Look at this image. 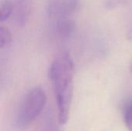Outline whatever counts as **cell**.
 <instances>
[{"instance_id":"52a82bcc","label":"cell","mask_w":132,"mask_h":131,"mask_svg":"<svg viewBox=\"0 0 132 131\" xmlns=\"http://www.w3.org/2000/svg\"><path fill=\"white\" fill-rule=\"evenodd\" d=\"M12 42V33L9 29L5 25L0 26V49H2L10 45Z\"/></svg>"},{"instance_id":"9c48e42d","label":"cell","mask_w":132,"mask_h":131,"mask_svg":"<svg viewBox=\"0 0 132 131\" xmlns=\"http://www.w3.org/2000/svg\"><path fill=\"white\" fill-rule=\"evenodd\" d=\"M43 131H59L57 126L53 123V121H51V120H47L45 125L43 127Z\"/></svg>"},{"instance_id":"7a4b0ae2","label":"cell","mask_w":132,"mask_h":131,"mask_svg":"<svg viewBox=\"0 0 132 131\" xmlns=\"http://www.w3.org/2000/svg\"><path fill=\"white\" fill-rule=\"evenodd\" d=\"M47 100L46 92L40 86L29 90L22 98L15 116V126L19 130L27 129L42 113Z\"/></svg>"},{"instance_id":"277c9868","label":"cell","mask_w":132,"mask_h":131,"mask_svg":"<svg viewBox=\"0 0 132 131\" xmlns=\"http://www.w3.org/2000/svg\"><path fill=\"white\" fill-rule=\"evenodd\" d=\"M13 16L19 26H25L32 12L35 0H12Z\"/></svg>"},{"instance_id":"8992f818","label":"cell","mask_w":132,"mask_h":131,"mask_svg":"<svg viewBox=\"0 0 132 131\" xmlns=\"http://www.w3.org/2000/svg\"><path fill=\"white\" fill-rule=\"evenodd\" d=\"M13 14V6L11 0H2L0 4V22L8 20Z\"/></svg>"},{"instance_id":"6da1fadb","label":"cell","mask_w":132,"mask_h":131,"mask_svg":"<svg viewBox=\"0 0 132 131\" xmlns=\"http://www.w3.org/2000/svg\"><path fill=\"white\" fill-rule=\"evenodd\" d=\"M73 61L67 52L57 55L49 69V78L56 101L58 121L60 124H65L69 118L73 97Z\"/></svg>"},{"instance_id":"3957f363","label":"cell","mask_w":132,"mask_h":131,"mask_svg":"<svg viewBox=\"0 0 132 131\" xmlns=\"http://www.w3.org/2000/svg\"><path fill=\"white\" fill-rule=\"evenodd\" d=\"M79 5L80 0H49L48 15L55 20L70 18L77 11Z\"/></svg>"},{"instance_id":"5b68a950","label":"cell","mask_w":132,"mask_h":131,"mask_svg":"<svg viewBox=\"0 0 132 131\" xmlns=\"http://www.w3.org/2000/svg\"><path fill=\"white\" fill-rule=\"evenodd\" d=\"M75 22L70 18H63L56 20V32L63 39L69 38L75 31Z\"/></svg>"},{"instance_id":"30bf717a","label":"cell","mask_w":132,"mask_h":131,"mask_svg":"<svg viewBox=\"0 0 132 131\" xmlns=\"http://www.w3.org/2000/svg\"><path fill=\"white\" fill-rule=\"evenodd\" d=\"M131 73H132V66H131Z\"/></svg>"},{"instance_id":"ba28073f","label":"cell","mask_w":132,"mask_h":131,"mask_svg":"<svg viewBox=\"0 0 132 131\" xmlns=\"http://www.w3.org/2000/svg\"><path fill=\"white\" fill-rule=\"evenodd\" d=\"M124 120L126 127L130 131H132V101L129 102L125 108Z\"/></svg>"}]
</instances>
